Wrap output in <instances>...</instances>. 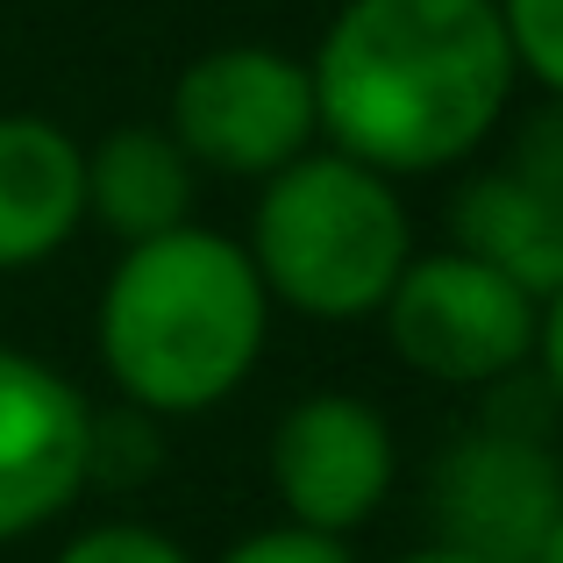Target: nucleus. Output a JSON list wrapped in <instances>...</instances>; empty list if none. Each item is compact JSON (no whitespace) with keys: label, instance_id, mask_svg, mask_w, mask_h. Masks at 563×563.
Here are the masks:
<instances>
[{"label":"nucleus","instance_id":"0eeeda50","mask_svg":"<svg viewBox=\"0 0 563 563\" xmlns=\"http://www.w3.org/2000/svg\"><path fill=\"white\" fill-rule=\"evenodd\" d=\"M399 478L393 428L357 393H307L272 428V493L292 528L357 536Z\"/></svg>","mask_w":563,"mask_h":563},{"label":"nucleus","instance_id":"4468645a","mask_svg":"<svg viewBox=\"0 0 563 563\" xmlns=\"http://www.w3.org/2000/svg\"><path fill=\"white\" fill-rule=\"evenodd\" d=\"M221 563H357L350 556L343 536H314V528H257V536H243L235 550H221Z\"/></svg>","mask_w":563,"mask_h":563},{"label":"nucleus","instance_id":"dca6fc26","mask_svg":"<svg viewBox=\"0 0 563 563\" xmlns=\"http://www.w3.org/2000/svg\"><path fill=\"white\" fill-rule=\"evenodd\" d=\"M399 563H485V556H471V550H450V542H428V550H407Z\"/></svg>","mask_w":563,"mask_h":563},{"label":"nucleus","instance_id":"423d86ee","mask_svg":"<svg viewBox=\"0 0 563 563\" xmlns=\"http://www.w3.org/2000/svg\"><path fill=\"white\" fill-rule=\"evenodd\" d=\"M428 514H435V542L450 550H471L485 563H528L563 514V464L536 428L493 413L435 450Z\"/></svg>","mask_w":563,"mask_h":563},{"label":"nucleus","instance_id":"1a4fd4ad","mask_svg":"<svg viewBox=\"0 0 563 563\" xmlns=\"http://www.w3.org/2000/svg\"><path fill=\"white\" fill-rule=\"evenodd\" d=\"M93 485V407L57 364L0 343V550Z\"/></svg>","mask_w":563,"mask_h":563},{"label":"nucleus","instance_id":"39448f33","mask_svg":"<svg viewBox=\"0 0 563 563\" xmlns=\"http://www.w3.org/2000/svg\"><path fill=\"white\" fill-rule=\"evenodd\" d=\"M172 136L192 165L221 179H272L321 136L314 79L272 43H221L192 57L172 86Z\"/></svg>","mask_w":563,"mask_h":563},{"label":"nucleus","instance_id":"6e6552de","mask_svg":"<svg viewBox=\"0 0 563 563\" xmlns=\"http://www.w3.org/2000/svg\"><path fill=\"white\" fill-rule=\"evenodd\" d=\"M450 235L536 300L563 286V100L536 108L499 165H478L456 186Z\"/></svg>","mask_w":563,"mask_h":563},{"label":"nucleus","instance_id":"f3484780","mask_svg":"<svg viewBox=\"0 0 563 563\" xmlns=\"http://www.w3.org/2000/svg\"><path fill=\"white\" fill-rule=\"evenodd\" d=\"M528 563H563V514L550 521V536L536 542V556H528Z\"/></svg>","mask_w":563,"mask_h":563},{"label":"nucleus","instance_id":"20e7f679","mask_svg":"<svg viewBox=\"0 0 563 563\" xmlns=\"http://www.w3.org/2000/svg\"><path fill=\"white\" fill-rule=\"evenodd\" d=\"M378 314L407 372L435 385H499L536 357L542 300L450 243L435 257H407Z\"/></svg>","mask_w":563,"mask_h":563},{"label":"nucleus","instance_id":"9b49d317","mask_svg":"<svg viewBox=\"0 0 563 563\" xmlns=\"http://www.w3.org/2000/svg\"><path fill=\"white\" fill-rule=\"evenodd\" d=\"M192 157L157 122H122L86 151V214L122 243L192 221Z\"/></svg>","mask_w":563,"mask_h":563},{"label":"nucleus","instance_id":"f257e3e1","mask_svg":"<svg viewBox=\"0 0 563 563\" xmlns=\"http://www.w3.org/2000/svg\"><path fill=\"white\" fill-rule=\"evenodd\" d=\"M329 151L385 179L464 165L514 100L499 0H350L307 57Z\"/></svg>","mask_w":563,"mask_h":563},{"label":"nucleus","instance_id":"ddd939ff","mask_svg":"<svg viewBox=\"0 0 563 563\" xmlns=\"http://www.w3.org/2000/svg\"><path fill=\"white\" fill-rule=\"evenodd\" d=\"M51 563H192L165 528H143V521H100L79 528Z\"/></svg>","mask_w":563,"mask_h":563},{"label":"nucleus","instance_id":"7ed1b4c3","mask_svg":"<svg viewBox=\"0 0 563 563\" xmlns=\"http://www.w3.org/2000/svg\"><path fill=\"white\" fill-rule=\"evenodd\" d=\"M243 250L272 307L307 321H364L407 272L413 229L385 172L343 151H300L264 179Z\"/></svg>","mask_w":563,"mask_h":563},{"label":"nucleus","instance_id":"2eb2a0df","mask_svg":"<svg viewBox=\"0 0 563 563\" xmlns=\"http://www.w3.org/2000/svg\"><path fill=\"white\" fill-rule=\"evenodd\" d=\"M528 364H542V385H550V399L563 407V286L542 300V314H536V357Z\"/></svg>","mask_w":563,"mask_h":563},{"label":"nucleus","instance_id":"9d476101","mask_svg":"<svg viewBox=\"0 0 563 563\" xmlns=\"http://www.w3.org/2000/svg\"><path fill=\"white\" fill-rule=\"evenodd\" d=\"M86 221V151L43 114H0V272L57 257Z\"/></svg>","mask_w":563,"mask_h":563},{"label":"nucleus","instance_id":"f8f14e48","mask_svg":"<svg viewBox=\"0 0 563 563\" xmlns=\"http://www.w3.org/2000/svg\"><path fill=\"white\" fill-rule=\"evenodd\" d=\"M499 29L514 43V71L563 100V0H499Z\"/></svg>","mask_w":563,"mask_h":563},{"label":"nucleus","instance_id":"f03ea898","mask_svg":"<svg viewBox=\"0 0 563 563\" xmlns=\"http://www.w3.org/2000/svg\"><path fill=\"white\" fill-rule=\"evenodd\" d=\"M272 292L235 235L200 221L122 243L93 314V343L114 393L151 421L207 413L264 357Z\"/></svg>","mask_w":563,"mask_h":563}]
</instances>
